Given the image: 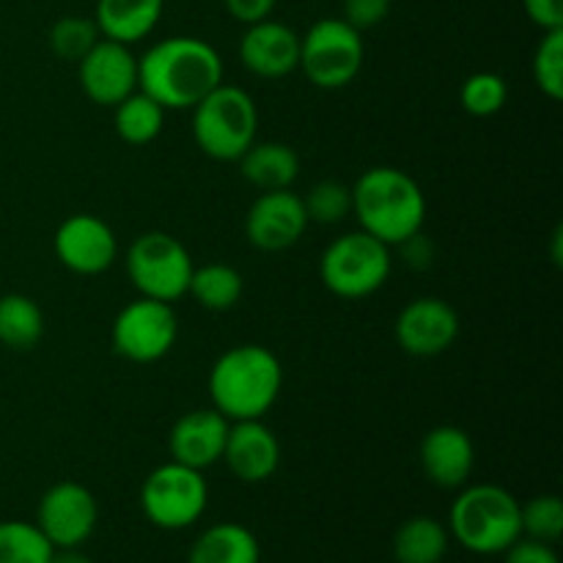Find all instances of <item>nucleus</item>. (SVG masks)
Returning a JSON list of instances; mask_svg holds the SVG:
<instances>
[{"instance_id": "6", "label": "nucleus", "mask_w": 563, "mask_h": 563, "mask_svg": "<svg viewBox=\"0 0 563 563\" xmlns=\"http://www.w3.org/2000/svg\"><path fill=\"white\" fill-rule=\"evenodd\" d=\"M390 264V247L361 229L330 242L319 262V275L341 300H363L388 284Z\"/></svg>"}, {"instance_id": "35", "label": "nucleus", "mask_w": 563, "mask_h": 563, "mask_svg": "<svg viewBox=\"0 0 563 563\" xmlns=\"http://www.w3.org/2000/svg\"><path fill=\"white\" fill-rule=\"evenodd\" d=\"M528 20L542 31H561L563 27V0H522Z\"/></svg>"}, {"instance_id": "22", "label": "nucleus", "mask_w": 563, "mask_h": 563, "mask_svg": "<svg viewBox=\"0 0 563 563\" xmlns=\"http://www.w3.org/2000/svg\"><path fill=\"white\" fill-rule=\"evenodd\" d=\"M242 176L262 192L291 190L300 174V157L289 143H253L240 157Z\"/></svg>"}, {"instance_id": "12", "label": "nucleus", "mask_w": 563, "mask_h": 563, "mask_svg": "<svg viewBox=\"0 0 563 563\" xmlns=\"http://www.w3.org/2000/svg\"><path fill=\"white\" fill-rule=\"evenodd\" d=\"M460 339V313L440 297H418L396 317V341L412 357H438Z\"/></svg>"}, {"instance_id": "11", "label": "nucleus", "mask_w": 563, "mask_h": 563, "mask_svg": "<svg viewBox=\"0 0 563 563\" xmlns=\"http://www.w3.org/2000/svg\"><path fill=\"white\" fill-rule=\"evenodd\" d=\"M97 498L77 482L53 484L38 500L36 526L55 550L82 548L97 531Z\"/></svg>"}, {"instance_id": "26", "label": "nucleus", "mask_w": 563, "mask_h": 563, "mask_svg": "<svg viewBox=\"0 0 563 563\" xmlns=\"http://www.w3.org/2000/svg\"><path fill=\"white\" fill-rule=\"evenodd\" d=\"M44 335V313L27 295L0 297V344L9 350H33Z\"/></svg>"}, {"instance_id": "32", "label": "nucleus", "mask_w": 563, "mask_h": 563, "mask_svg": "<svg viewBox=\"0 0 563 563\" xmlns=\"http://www.w3.org/2000/svg\"><path fill=\"white\" fill-rule=\"evenodd\" d=\"M302 203H306L308 220H313V223H341L352 212V187L333 179H324L308 190Z\"/></svg>"}, {"instance_id": "25", "label": "nucleus", "mask_w": 563, "mask_h": 563, "mask_svg": "<svg viewBox=\"0 0 563 563\" xmlns=\"http://www.w3.org/2000/svg\"><path fill=\"white\" fill-rule=\"evenodd\" d=\"M165 113L168 110L159 102H154L148 93H130V97L115 104V135L124 143H130V146H146V143H152L163 132Z\"/></svg>"}, {"instance_id": "27", "label": "nucleus", "mask_w": 563, "mask_h": 563, "mask_svg": "<svg viewBox=\"0 0 563 563\" xmlns=\"http://www.w3.org/2000/svg\"><path fill=\"white\" fill-rule=\"evenodd\" d=\"M55 548L47 542L36 522H0V563H49Z\"/></svg>"}, {"instance_id": "5", "label": "nucleus", "mask_w": 563, "mask_h": 563, "mask_svg": "<svg viewBox=\"0 0 563 563\" xmlns=\"http://www.w3.org/2000/svg\"><path fill=\"white\" fill-rule=\"evenodd\" d=\"M258 110L247 91L220 82L192 108V137L207 157L234 163L256 143Z\"/></svg>"}, {"instance_id": "18", "label": "nucleus", "mask_w": 563, "mask_h": 563, "mask_svg": "<svg viewBox=\"0 0 563 563\" xmlns=\"http://www.w3.org/2000/svg\"><path fill=\"white\" fill-rule=\"evenodd\" d=\"M240 58L251 75L280 80L300 66V36L284 22H253L240 42Z\"/></svg>"}, {"instance_id": "19", "label": "nucleus", "mask_w": 563, "mask_h": 563, "mask_svg": "<svg viewBox=\"0 0 563 563\" xmlns=\"http://www.w3.org/2000/svg\"><path fill=\"white\" fill-rule=\"evenodd\" d=\"M229 427V418L220 416L214 407L212 410L185 412L168 434L170 460L196 467V471H207V467L218 465L223 460Z\"/></svg>"}, {"instance_id": "21", "label": "nucleus", "mask_w": 563, "mask_h": 563, "mask_svg": "<svg viewBox=\"0 0 563 563\" xmlns=\"http://www.w3.org/2000/svg\"><path fill=\"white\" fill-rule=\"evenodd\" d=\"M187 563H262V544L240 522H218L198 533Z\"/></svg>"}, {"instance_id": "30", "label": "nucleus", "mask_w": 563, "mask_h": 563, "mask_svg": "<svg viewBox=\"0 0 563 563\" xmlns=\"http://www.w3.org/2000/svg\"><path fill=\"white\" fill-rule=\"evenodd\" d=\"M102 38L97 22L88 16H64L49 27V49L64 60H80Z\"/></svg>"}, {"instance_id": "34", "label": "nucleus", "mask_w": 563, "mask_h": 563, "mask_svg": "<svg viewBox=\"0 0 563 563\" xmlns=\"http://www.w3.org/2000/svg\"><path fill=\"white\" fill-rule=\"evenodd\" d=\"M504 563H561L553 544L537 542V539L520 537L504 553Z\"/></svg>"}, {"instance_id": "2", "label": "nucleus", "mask_w": 563, "mask_h": 563, "mask_svg": "<svg viewBox=\"0 0 563 563\" xmlns=\"http://www.w3.org/2000/svg\"><path fill=\"white\" fill-rule=\"evenodd\" d=\"M284 388L280 361L262 344H240L225 350L209 372V396L229 421L264 418Z\"/></svg>"}, {"instance_id": "13", "label": "nucleus", "mask_w": 563, "mask_h": 563, "mask_svg": "<svg viewBox=\"0 0 563 563\" xmlns=\"http://www.w3.org/2000/svg\"><path fill=\"white\" fill-rule=\"evenodd\" d=\"M306 203L291 190L262 192L251 203L245 218V234L253 247L264 253H278L297 245L308 229Z\"/></svg>"}, {"instance_id": "3", "label": "nucleus", "mask_w": 563, "mask_h": 563, "mask_svg": "<svg viewBox=\"0 0 563 563\" xmlns=\"http://www.w3.org/2000/svg\"><path fill=\"white\" fill-rule=\"evenodd\" d=\"M352 212L366 234L385 245H401L421 234L427 196L410 174L390 165L368 168L352 187Z\"/></svg>"}, {"instance_id": "10", "label": "nucleus", "mask_w": 563, "mask_h": 563, "mask_svg": "<svg viewBox=\"0 0 563 563\" xmlns=\"http://www.w3.org/2000/svg\"><path fill=\"white\" fill-rule=\"evenodd\" d=\"M179 319L170 302L137 297L119 311L113 322V350L132 363H157L174 350Z\"/></svg>"}, {"instance_id": "7", "label": "nucleus", "mask_w": 563, "mask_h": 563, "mask_svg": "<svg viewBox=\"0 0 563 563\" xmlns=\"http://www.w3.org/2000/svg\"><path fill=\"white\" fill-rule=\"evenodd\" d=\"M366 47L361 31L341 16H324L300 38V66L308 80L322 91L346 88L363 69Z\"/></svg>"}, {"instance_id": "28", "label": "nucleus", "mask_w": 563, "mask_h": 563, "mask_svg": "<svg viewBox=\"0 0 563 563\" xmlns=\"http://www.w3.org/2000/svg\"><path fill=\"white\" fill-rule=\"evenodd\" d=\"M506 99H509V88H506L504 77L495 71H476L462 82L460 102L476 119H489V115L500 113Z\"/></svg>"}, {"instance_id": "33", "label": "nucleus", "mask_w": 563, "mask_h": 563, "mask_svg": "<svg viewBox=\"0 0 563 563\" xmlns=\"http://www.w3.org/2000/svg\"><path fill=\"white\" fill-rule=\"evenodd\" d=\"M390 0H344V16L341 20L350 22L355 31H368L377 27L379 22L388 16Z\"/></svg>"}, {"instance_id": "9", "label": "nucleus", "mask_w": 563, "mask_h": 563, "mask_svg": "<svg viewBox=\"0 0 563 563\" xmlns=\"http://www.w3.org/2000/svg\"><path fill=\"white\" fill-rule=\"evenodd\" d=\"M190 251L165 231H146L126 251V273L141 297L176 302L187 295L192 278Z\"/></svg>"}, {"instance_id": "14", "label": "nucleus", "mask_w": 563, "mask_h": 563, "mask_svg": "<svg viewBox=\"0 0 563 563\" xmlns=\"http://www.w3.org/2000/svg\"><path fill=\"white\" fill-rule=\"evenodd\" d=\"M80 86L91 102L115 108L121 99L137 91V58L130 44L99 38L80 60Z\"/></svg>"}, {"instance_id": "37", "label": "nucleus", "mask_w": 563, "mask_h": 563, "mask_svg": "<svg viewBox=\"0 0 563 563\" xmlns=\"http://www.w3.org/2000/svg\"><path fill=\"white\" fill-rule=\"evenodd\" d=\"M49 563H93V561L88 559L80 548H69V550H55Z\"/></svg>"}, {"instance_id": "1", "label": "nucleus", "mask_w": 563, "mask_h": 563, "mask_svg": "<svg viewBox=\"0 0 563 563\" xmlns=\"http://www.w3.org/2000/svg\"><path fill=\"white\" fill-rule=\"evenodd\" d=\"M223 82V58L196 36H170L137 58V88L165 110H192Z\"/></svg>"}, {"instance_id": "17", "label": "nucleus", "mask_w": 563, "mask_h": 563, "mask_svg": "<svg viewBox=\"0 0 563 563\" xmlns=\"http://www.w3.org/2000/svg\"><path fill=\"white\" fill-rule=\"evenodd\" d=\"M423 476L440 489H462L476 467V445L460 427H434L421 440Z\"/></svg>"}, {"instance_id": "29", "label": "nucleus", "mask_w": 563, "mask_h": 563, "mask_svg": "<svg viewBox=\"0 0 563 563\" xmlns=\"http://www.w3.org/2000/svg\"><path fill=\"white\" fill-rule=\"evenodd\" d=\"M522 537L555 544L563 533V500L559 495H537L520 504Z\"/></svg>"}, {"instance_id": "8", "label": "nucleus", "mask_w": 563, "mask_h": 563, "mask_svg": "<svg viewBox=\"0 0 563 563\" xmlns=\"http://www.w3.org/2000/svg\"><path fill=\"white\" fill-rule=\"evenodd\" d=\"M209 504V487L203 471L181 462H165L154 467L141 487V511L154 528L185 531L196 526Z\"/></svg>"}, {"instance_id": "16", "label": "nucleus", "mask_w": 563, "mask_h": 563, "mask_svg": "<svg viewBox=\"0 0 563 563\" xmlns=\"http://www.w3.org/2000/svg\"><path fill=\"white\" fill-rule=\"evenodd\" d=\"M225 467L245 484H262L275 476L280 465V443L273 429L262 418L251 421H231L225 438L223 460Z\"/></svg>"}, {"instance_id": "31", "label": "nucleus", "mask_w": 563, "mask_h": 563, "mask_svg": "<svg viewBox=\"0 0 563 563\" xmlns=\"http://www.w3.org/2000/svg\"><path fill=\"white\" fill-rule=\"evenodd\" d=\"M533 82L539 91L550 99L563 97V27L561 31H544L537 53H533Z\"/></svg>"}, {"instance_id": "36", "label": "nucleus", "mask_w": 563, "mask_h": 563, "mask_svg": "<svg viewBox=\"0 0 563 563\" xmlns=\"http://www.w3.org/2000/svg\"><path fill=\"white\" fill-rule=\"evenodd\" d=\"M223 3H225V11H229L236 22H242V25H253V22L269 20V14H273L278 0H223Z\"/></svg>"}, {"instance_id": "20", "label": "nucleus", "mask_w": 563, "mask_h": 563, "mask_svg": "<svg viewBox=\"0 0 563 563\" xmlns=\"http://www.w3.org/2000/svg\"><path fill=\"white\" fill-rule=\"evenodd\" d=\"M165 0H97L99 33L121 44H135L157 27Z\"/></svg>"}, {"instance_id": "24", "label": "nucleus", "mask_w": 563, "mask_h": 563, "mask_svg": "<svg viewBox=\"0 0 563 563\" xmlns=\"http://www.w3.org/2000/svg\"><path fill=\"white\" fill-rule=\"evenodd\" d=\"M242 291H245V280H242L240 269L229 267V264L214 262L192 267L187 295H192V300L207 311H231L242 300Z\"/></svg>"}, {"instance_id": "15", "label": "nucleus", "mask_w": 563, "mask_h": 563, "mask_svg": "<svg viewBox=\"0 0 563 563\" xmlns=\"http://www.w3.org/2000/svg\"><path fill=\"white\" fill-rule=\"evenodd\" d=\"M55 256L77 275H99L113 267L119 240L97 214H71L55 231Z\"/></svg>"}, {"instance_id": "23", "label": "nucleus", "mask_w": 563, "mask_h": 563, "mask_svg": "<svg viewBox=\"0 0 563 563\" xmlns=\"http://www.w3.org/2000/svg\"><path fill=\"white\" fill-rule=\"evenodd\" d=\"M449 548V528L429 515L410 517L394 533L396 563H443Z\"/></svg>"}, {"instance_id": "4", "label": "nucleus", "mask_w": 563, "mask_h": 563, "mask_svg": "<svg viewBox=\"0 0 563 563\" xmlns=\"http://www.w3.org/2000/svg\"><path fill=\"white\" fill-rule=\"evenodd\" d=\"M449 533L473 555H504L522 537L520 500L498 484H465L449 511Z\"/></svg>"}]
</instances>
